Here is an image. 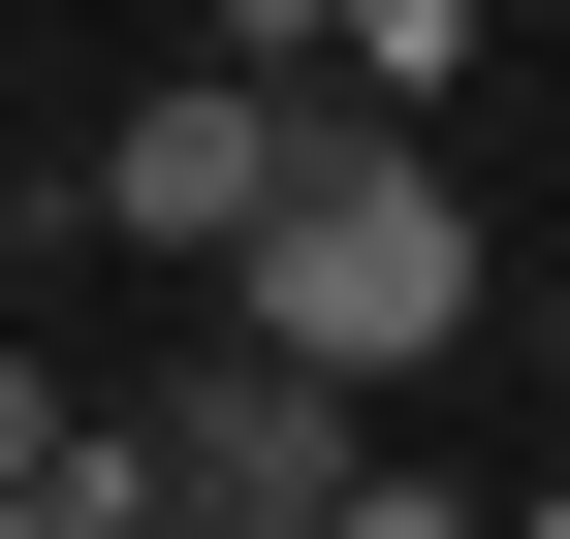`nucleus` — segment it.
<instances>
[{
	"label": "nucleus",
	"instance_id": "nucleus-1",
	"mask_svg": "<svg viewBox=\"0 0 570 539\" xmlns=\"http://www.w3.org/2000/svg\"><path fill=\"white\" fill-rule=\"evenodd\" d=\"M475 317H508V254H475L444 127H317V190H285V254L223 286V350H285V381H444Z\"/></svg>",
	"mask_w": 570,
	"mask_h": 539
},
{
	"label": "nucleus",
	"instance_id": "nucleus-3",
	"mask_svg": "<svg viewBox=\"0 0 570 539\" xmlns=\"http://www.w3.org/2000/svg\"><path fill=\"white\" fill-rule=\"evenodd\" d=\"M127 444H159V539H348V508H381V477H348V381H285V350H190Z\"/></svg>",
	"mask_w": 570,
	"mask_h": 539
},
{
	"label": "nucleus",
	"instance_id": "nucleus-2",
	"mask_svg": "<svg viewBox=\"0 0 570 539\" xmlns=\"http://www.w3.org/2000/svg\"><path fill=\"white\" fill-rule=\"evenodd\" d=\"M285 190H317V96H285L254 32H223V63H159V96H96V223H127V254H223V286H254Z\"/></svg>",
	"mask_w": 570,
	"mask_h": 539
},
{
	"label": "nucleus",
	"instance_id": "nucleus-4",
	"mask_svg": "<svg viewBox=\"0 0 570 539\" xmlns=\"http://www.w3.org/2000/svg\"><path fill=\"white\" fill-rule=\"evenodd\" d=\"M348 539H508V508H444V477H381V508H348Z\"/></svg>",
	"mask_w": 570,
	"mask_h": 539
}]
</instances>
